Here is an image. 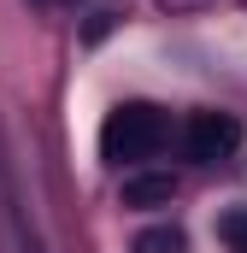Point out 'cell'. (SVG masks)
<instances>
[{
  "instance_id": "cell-5",
  "label": "cell",
  "mask_w": 247,
  "mask_h": 253,
  "mask_svg": "<svg viewBox=\"0 0 247 253\" xmlns=\"http://www.w3.org/2000/svg\"><path fill=\"white\" fill-rule=\"evenodd\" d=\"M218 236H224V248H230V253H247V206H236V212L218 218Z\"/></svg>"
},
{
  "instance_id": "cell-2",
  "label": "cell",
  "mask_w": 247,
  "mask_h": 253,
  "mask_svg": "<svg viewBox=\"0 0 247 253\" xmlns=\"http://www.w3.org/2000/svg\"><path fill=\"white\" fill-rule=\"evenodd\" d=\"M242 147V118L236 112H194L183 124V153L194 165H218Z\"/></svg>"
},
{
  "instance_id": "cell-1",
  "label": "cell",
  "mask_w": 247,
  "mask_h": 253,
  "mask_svg": "<svg viewBox=\"0 0 247 253\" xmlns=\"http://www.w3.org/2000/svg\"><path fill=\"white\" fill-rule=\"evenodd\" d=\"M165 135H171V118H165L159 106L129 100V106H118V112L100 124V159H112V165H141V159H153V153L165 147Z\"/></svg>"
},
{
  "instance_id": "cell-8",
  "label": "cell",
  "mask_w": 247,
  "mask_h": 253,
  "mask_svg": "<svg viewBox=\"0 0 247 253\" xmlns=\"http://www.w3.org/2000/svg\"><path fill=\"white\" fill-rule=\"evenodd\" d=\"M36 6H47V0H36Z\"/></svg>"
},
{
  "instance_id": "cell-6",
  "label": "cell",
  "mask_w": 247,
  "mask_h": 253,
  "mask_svg": "<svg viewBox=\"0 0 247 253\" xmlns=\"http://www.w3.org/2000/svg\"><path fill=\"white\" fill-rule=\"evenodd\" d=\"M165 12H200V6H212V0H159Z\"/></svg>"
},
{
  "instance_id": "cell-3",
  "label": "cell",
  "mask_w": 247,
  "mask_h": 253,
  "mask_svg": "<svg viewBox=\"0 0 247 253\" xmlns=\"http://www.w3.org/2000/svg\"><path fill=\"white\" fill-rule=\"evenodd\" d=\"M171 200H177V177L171 171H129L124 177V206H135V212H159Z\"/></svg>"
},
{
  "instance_id": "cell-7",
  "label": "cell",
  "mask_w": 247,
  "mask_h": 253,
  "mask_svg": "<svg viewBox=\"0 0 247 253\" xmlns=\"http://www.w3.org/2000/svg\"><path fill=\"white\" fill-rule=\"evenodd\" d=\"M18 253H47V248H41V242H30V236H24V242H18Z\"/></svg>"
},
{
  "instance_id": "cell-4",
  "label": "cell",
  "mask_w": 247,
  "mask_h": 253,
  "mask_svg": "<svg viewBox=\"0 0 247 253\" xmlns=\"http://www.w3.org/2000/svg\"><path fill=\"white\" fill-rule=\"evenodd\" d=\"M135 253H188V236L177 224H153V230L135 236Z\"/></svg>"
}]
</instances>
